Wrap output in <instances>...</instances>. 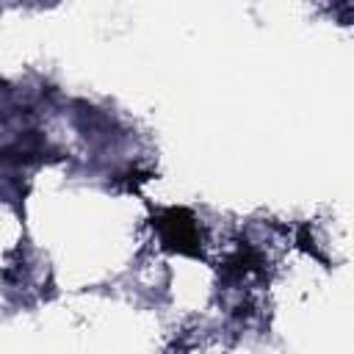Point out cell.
Returning a JSON list of instances; mask_svg holds the SVG:
<instances>
[{"mask_svg":"<svg viewBox=\"0 0 354 354\" xmlns=\"http://www.w3.org/2000/svg\"><path fill=\"white\" fill-rule=\"evenodd\" d=\"M160 232H163V241H166L171 249L196 252L199 232H196L194 218H191L185 210H169V213L163 216V221H160Z\"/></svg>","mask_w":354,"mask_h":354,"instance_id":"6da1fadb","label":"cell"}]
</instances>
